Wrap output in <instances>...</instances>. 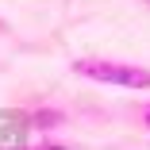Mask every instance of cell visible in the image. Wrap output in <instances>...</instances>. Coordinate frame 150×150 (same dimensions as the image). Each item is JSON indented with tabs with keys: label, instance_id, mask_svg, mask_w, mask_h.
Here are the masks:
<instances>
[{
	"label": "cell",
	"instance_id": "7a4b0ae2",
	"mask_svg": "<svg viewBox=\"0 0 150 150\" xmlns=\"http://www.w3.org/2000/svg\"><path fill=\"white\" fill-rule=\"evenodd\" d=\"M62 123H66L62 108H35V112H27V127H35V131H54Z\"/></svg>",
	"mask_w": 150,
	"mask_h": 150
},
{
	"label": "cell",
	"instance_id": "277c9868",
	"mask_svg": "<svg viewBox=\"0 0 150 150\" xmlns=\"http://www.w3.org/2000/svg\"><path fill=\"white\" fill-rule=\"evenodd\" d=\"M142 127H146V131H150V104H146V108H142Z\"/></svg>",
	"mask_w": 150,
	"mask_h": 150
},
{
	"label": "cell",
	"instance_id": "3957f363",
	"mask_svg": "<svg viewBox=\"0 0 150 150\" xmlns=\"http://www.w3.org/2000/svg\"><path fill=\"white\" fill-rule=\"evenodd\" d=\"M23 150V146H19ZM27 150H69V146H62V142H39V146H27Z\"/></svg>",
	"mask_w": 150,
	"mask_h": 150
},
{
	"label": "cell",
	"instance_id": "6da1fadb",
	"mask_svg": "<svg viewBox=\"0 0 150 150\" xmlns=\"http://www.w3.org/2000/svg\"><path fill=\"white\" fill-rule=\"evenodd\" d=\"M77 77H88L96 85H115V88H150V69L131 66V62H112V58H77L69 66Z\"/></svg>",
	"mask_w": 150,
	"mask_h": 150
}]
</instances>
